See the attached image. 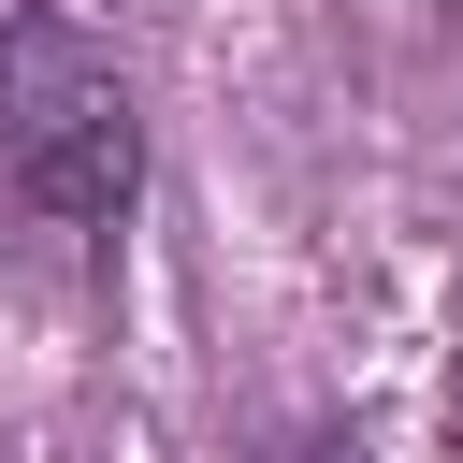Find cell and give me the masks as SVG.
<instances>
[{
  "label": "cell",
  "instance_id": "1",
  "mask_svg": "<svg viewBox=\"0 0 463 463\" xmlns=\"http://www.w3.org/2000/svg\"><path fill=\"white\" fill-rule=\"evenodd\" d=\"M145 203V87L101 29L58 0L0 14V260L14 275H101Z\"/></svg>",
  "mask_w": 463,
  "mask_h": 463
},
{
  "label": "cell",
  "instance_id": "2",
  "mask_svg": "<svg viewBox=\"0 0 463 463\" xmlns=\"http://www.w3.org/2000/svg\"><path fill=\"white\" fill-rule=\"evenodd\" d=\"M260 463H362V434H347V420H289Z\"/></svg>",
  "mask_w": 463,
  "mask_h": 463
}]
</instances>
